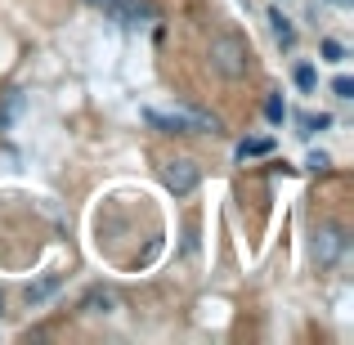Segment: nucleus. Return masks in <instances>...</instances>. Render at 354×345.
<instances>
[{
    "instance_id": "nucleus-3",
    "label": "nucleus",
    "mask_w": 354,
    "mask_h": 345,
    "mask_svg": "<svg viewBox=\"0 0 354 345\" xmlns=\"http://www.w3.org/2000/svg\"><path fill=\"white\" fill-rule=\"evenodd\" d=\"M341 251H346V238H341L337 225H323L314 233V260H319V265H337Z\"/></svg>"
},
{
    "instance_id": "nucleus-8",
    "label": "nucleus",
    "mask_w": 354,
    "mask_h": 345,
    "mask_svg": "<svg viewBox=\"0 0 354 345\" xmlns=\"http://www.w3.org/2000/svg\"><path fill=\"white\" fill-rule=\"evenodd\" d=\"M265 153H274V139H242V144H238L242 162H247V157H265Z\"/></svg>"
},
{
    "instance_id": "nucleus-4",
    "label": "nucleus",
    "mask_w": 354,
    "mask_h": 345,
    "mask_svg": "<svg viewBox=\"0 0 354 345\" xmlns=\"http://www.w3.org/2000/svg\"><path fill=\"white\" fill-rule=\"evenodd\" d=\"M108 9V18L121 27H139V23H148L153 18V5L148 0H113V5H104Z\"/></svg>"
},
{
    "instance_id": "nucleus-1",
    "label": "nucleus",
    "mask_w": 354,
    "mask_h": 345,
    "mask_svg": "<svg viewBox=\"0 0 354 345\" xmlns=\"http://www.w3.org/2000/svg\"><path fill=\"white\" fill-rule=\"evenodd\" d=\"M207 59H211V68L220 72L225 81H242L251 72V50H247V41L242 36H211V45H207Z\"/></svg>"
},
{
    "instance_id": "nucleus-13",
    "label": "nucleus",
    "mask_w": 354,
    "mask_h": 345,
    "mask_svg": "<svg viewBox=\"0 0 354 345\" xmlns=\"http://www.w3.org/2000/svg\"><path fill=\"white\" fill-rule=\"evenodd\" d=\"M332 95H337V99H354V81L350 77H337V81H332Z\"/></svg>"
},
{
    "instance_id": "nucleus-11",
    "label": "nucleus",
    "mask_w": 354,
    "mask_h": 345,
    "mask_svg": "<svg viewBox=\"0 0 354 345\" xmlns=\"http://www.w3.org/2000/svg\"><path fill=\"white\" fill-rule=\"evenodd\" d=\"M265 117L274 121V126H278V121L287 117V108H283V99H278V95H269V99H265Z\"/></svg>"
},
{
    "instance_id": "nucleus-16",
    "label": "nucleus",
    "mask_w": 354,
    "mask_h": 345,
    "mask_svg": "<svg viewBox=\"0 0 354 345\" xmlns=\"http://www.w3.org/2000/svg\"><path fill=\"white\" fill-rule=\"evenodd\" d=\"M86 5H95V9H104V5H113V0H86Z\"/></svg>"
},
{
    "instance_id": "nucleus-15",
    "label": "nucleus",
    "mask_w": 354,
    "mask_h": 345,
    "mask_svg": "<svg viewBox=\"0 0 354 345\" xmlns=\"http://www.w3.org/2000/svg\"><path fill=\"white\" fill-rule=\"evenodd\" d=\"M305 166H310V171H328V153H310V162H305Z\"/></svg>"
},
{
    "instance_id": "nucleus-14",
    "label": "nucleus",
    "mask_w": 354,
    "mask_h": 345,
    "mask_svg": "<svg viewBox=\"0 0 354 345\" xmlns=\"http://www.w3.org/2000/svg\"><path fill=\"white\" fill-rule=\"evenodd\" d=\"M323 59H328V63H341V59H346L341 41H323Z\"/></svg>"
},
{
    "instance_id": "nucleus-9",
    "label": "nucleus",
    "mask_w": 354,
    "mask_h": 345,
    "mask_svg": "<svg viewBox=\"0 0 354 345\" xmlns=\"http://www.w3.org/2000/svg\"><path fill=\"white\" fill-rule=\"evenodd\" d=\"M269 23H274V36H278V41H283V45H292V41H296V32H292V23H287V18H283V14H269Z\"/></svg>"
},
{
    "instance_id": "nucleus-12",
    "label": "nucleus",
    "mask_w": 354,
    "mask_h": 345,
    "mask_svg": "<svg viewBox=\"0 0 354 345\" xmlns=\"http://www.w3.org/2000/svg\"><path fill=\"white\" fill-rule=\"evenodd\" d=\"M296 86H301V90H314V86H319V77H314L310 63H301V68H296Z\"/></svg>"
},
{
    "instance_id": "nucleus-17",
    "label": "nucleus",
    "mask_w": 354,
    "mask_h": 345,
    "mask_svg": "<svg viewBox=\"0 0 354 345\" xmlns=\"http://www.w3.org/2000/svg\"><path fill=\"white\" fill-rule=\"evenodd\" d=\"M332 5H354V0H332Z\"/></svg>"
},
{
    "instance_id": "nucleus-2",
    "label": "nucleus",
    "mask_w": 354,
    "mask_h": 345,
    "mask_svg": "<svg viewBox=\"0 0 354 345\" xmlns=\"http://www.w3.org/2000/svg\"><path fill=\"white\" fill-rule=\"evenodd\" d=\"M162 180H166V189H171L175 198H184V193L198 189L202 166L193 162V157H175V162H166V166H162Z\"/></svg>"
},
{
    "instance_id": "nucleus-5",
    "label": "nucleus",
    "mask_w": 354,
    "mask_h": 345,
    "mask_svg": "<svg viewBox=\"0 0 354 345\" xmlns=\"http://www.w3.org/2000/svg\"><path fill=\"white\" fill-rule=\"evenodd\" d=\"M144 121L162 135H193L189 126V113H162V108H144Z\"/></svg>"
},
{
    "instance_id": "nucleus-7",
    "label": "nucleus",
    "mask_w": 354,
    "mask_h": 345,
    "mask_svg": "<svg viewBox=\"0 0 354 345\" xmlns=\"http://www.w3.org/2000/svg\"><path fill=\"white\" fill-rule=\"evenodd\" d=\"M189 113V126L202 130V135H220V117L216 113H202V108H184Z\"/></svg>"
},
{
    "instance_id": "nucleus-6",
    "label": "nucleus",
    "mask_w": 354,
    "mask_h": 345,
    "mask_svg": "<svg viewBox=\"0 0 354 345\" xmlns=\"http://www.w3.org/2000/svg\"><path fill=\"white\" fill-rule=\"evenodd\" d=\"M59 287H63V274H45L41 283H32V287H27V305H41V301H50V296L59 292Z\"/></svg>"
},
{
    "instance_id": "nucleus-10",
    "label": "nucleus",
    "mask_w": 354,
    "mask_h": 345,
    "mask_svg": "<svg viewBox=\"0 0 354 345\" xmlns=\"http://www.w3.org/2000/svg\"><path fill=\"white\" fill-rule=\"evenodd\" d=\"M108 305H113V292H90L86 296V310L90 314H108Z\"/></svg>"
}]
</instances>
